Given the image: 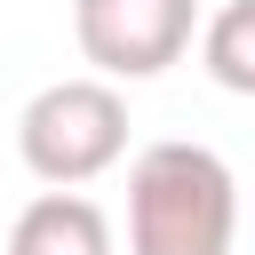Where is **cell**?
Returning a JSON list of instances; mask_svg holds the SVG:
<instances>
[{
    "label": "cell",
    "mask_w": 255,
    "mask_h": 255,
    "mask_svg": "<svg viewBox=\"0 0 255 255\" xmlns=\"http://www.w3.org/2000/svg\"><path fill=\"white\" fill-rule=\"evenodd\" d=\"M239 183L207 143H151L128 167V255H231Z\"/></svg>",
    "instance_id": "cell-1"
},
{
    "label": "cell",
    "mask_w": 255,
    "mask_h": 255,
    "mask_svg": "<svg viewBox=\"0 0 255 255\" xmlns=\"http://www.w3.org/2000/svg\"><path fill=\"white\" fill-rule=\"evenodd\" d=\"M128 151V96L112 80H48L16 112V159L48 191H80L112 175Z\"/></svg>",
    "instance_id": "cell-2"
},
{
    "label": "cell",
    "mask_w": 255,
    "mask_h": 255,
    "mask_svg": "<svg viewBox=\"0 0 255 255\" xmlns=\"http://www.w3.org/2000/svg\"><path fill=\"white\" fill-rule=\"evenodd\" d=\"M199 32V0H72V40L96 80H159L183 64Z\"/></svg>",
    "instance_id": "cell-3"
},
{
    "label": "cell",
    "mask_w": 255,
    "mask_h": 255,
    "mask_svg": "<svg viewBox=\"0 0 255 255\" xmlns=\"http://www.w3.org/2000/svg\"><path fill=\"white\" fill-rule=\"evenodd\" d=\"M8 255H112V223L80 191H40L8 223Z\"/></svg>",
    "instance_id": "cell-4"
},
{
    "label": "cell",
    "mask_w": 255,
    "mask_h": 255,
    "mask_svg": "<svg viewBox=\"0 0 255 255\" xmlns=\"http://www.w3.org/2000/svg\"><path fill=\"white\" fill-rule=\"evenodd\" d=\"M199 64L215 88L231 96H255V0H223L199 32Z\"/></svg>",
    "instance_id": "cell-5"
}]
</instances>
